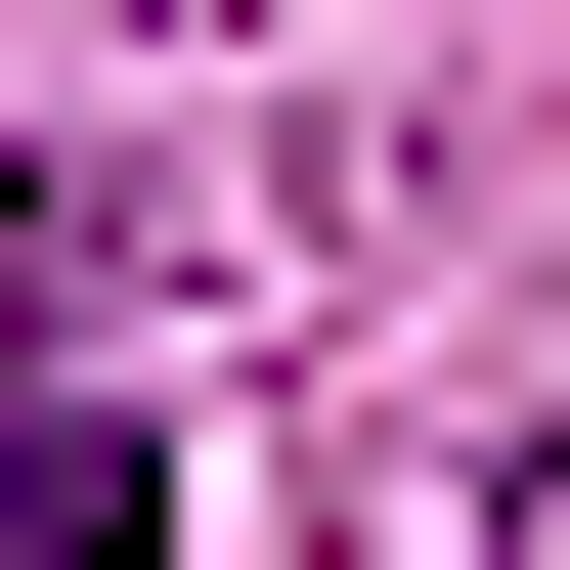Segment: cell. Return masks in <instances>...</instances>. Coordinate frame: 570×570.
Listing matches in <instances>:
<instances>
[{
	"label": "cell",
	"instance_id": "6da1fadb",
	"mask_svg": "<svg viewBox=\"0 0 570 570\" xmlns=\"http://www.w3.org/2000/svg\"><path fill=\"white\" fill-rule=\"evenodd\" d=\"M0 570H176V395L88 307H0Z\"/></svg>",
	"mask_w": 570,
	"mask_h": 570
}]
</instances>
